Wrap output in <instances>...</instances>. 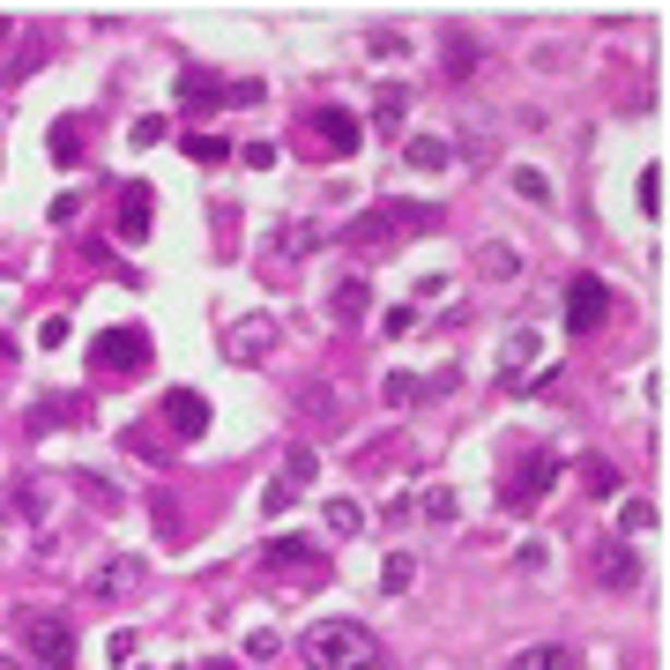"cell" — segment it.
Masks as SVG:
<instances>
[{
  "label": "cell",
  "instance_id": "1",
  "mask_svg": "<svg viewBox=\"0 0 670 670\" xmlns=\"http://www.w3.org/2000/svg\"><path fill=\"white\" fill-rule=\"evenodd\" d=\"M298 656H306V670H395V656L380 648V633L358 626V619H313L306 641H298Z\"/></svg>",
  "mask_w": 670,
  "mask_h": 670
},
{
  "label": "cell",
  "instance_id": "2",
  "mask_svg": "<svg viewBox=\"0 0 670 670\" xmlns=\"http://www.w3.org/2000/svg\"><path fill=\"white\" fill-rule=\"evenodd\" d=\"M395 231H410V239H424V231H440V210L432 202H373V210L350 216V247H387Z\"/></svg>",
  "mask_w": 670,
  "mask_h": 670
},
{
  "label": "cell",
  "instance_id": "3",
  "mask_svg": "<svg viewBox=\"0 0 670 670\" xmlns=\"http://www.w3.org/2000/svg\"><path fill=\"white\" fill-rule=\"evenodd\" d=\"M89 373L112 380V387H120V380H142L149 373V328H134V321H127V328H105L89 343Z\"/></svg>",
  "mask_w": 670,
  "mask_h": 670
},
{
  "label": "cell",
  "instance_id": "4",
  "mask_svg": "<svg viewBox=\"0 0 670 670\" xmlns=\"http://www.w3.org/2000/svg\"><path fill=\"white\" fill-rule=\"evenodd\" d=\"M551 484H559V455H551V447H529V455L506 462V477H500V506H506V514H529V506H545Z\"/></svg>",
  "mask_w": 670,
  "mask_h": 670
},
{
  "label": "cell",
  "instance_id": "5",
  "mask_svg": "<svg viewBox=\"0 0 670 670\" xmlns=\"http://www.w3.org/2000/svg\"><path fill=\"white\" fill-rule=\"evenodd\" d=\"M15 641L31 648L38 670H68L75 663V626H68L60 611H23V619H15Z\"/></svg>",
  "mask_w": 670,
  "mask_h": 670
},
{
  "label": "cell",
  "instance_id": "6",
  "mask_svg": "<svg viewBox=\"0 0 670 670\" xmlns=\"http://www.w3.org/2000/svg\"><path fill=\"white\" fill-rule=\"evenodd\" d=\"M253 105L261 97V83H224V75H210L202 60H179V112H210V105Z\"/></svg>",
  "mask_w": 670,
  "mask_h": 670
},
{
  "label": "cell",
  "instance_id": "7",
  "mask_svg": "<svg viewBox=\"0 0 670 670\" xmlns=\"http://www.w3.org/2000/svg\"><path fill=\"white\" fill-rule=\"evenodd\" d=\"M588 574H596V588H611V596H633L641 588V551L611 529V537H588Z\"/></svg>",
  "mask_w": 670,
  "mask_h": 670
},
{
  "label": "cell",
  "instance_id": "8",
  "mask_svg": "<svg viewBox=\"0 0 670 670\" xmlns=\"http://www.w3.org/2000/svg\"><path fill=\"white\" fill-rule=\"evenodd\" d=\"M261 566H268V574H298L306 588L328 582V559H321V545H306V537H268V545H261Z\"/></svg>",
  "mask_w": 670,
  "mask_h": 670
},
{
  "label": "cell",
  "instance_id": "9",
  "mask_svg": "<svg viewBox=\"0 0 670 670\" xmlns=\"http://www.w3.org/2000/svg\"><path fill=\"white\" fill-rule=\"evenodd\" d=\"M611 321V284L603 276H574L566 284V335H596Z\"/></svg>",
  "mask_w": 670,
  "mask_h": 670
},
{
  "label": "cell",
  "instance_id": "10",
  "mask_svg": "<svg viewBox=\"0 0 670 670\" xmlns=\"http://www.w3.org/2000/svg\"><path fill=\"white\" fill-rule=\"evenodd\" d=\"M306 134H313L328 157H358V142H366V127L350 120L343 105H313V112H306Z\"/></svg>",
  "mask_w": 670,
  "mask_h": 670
},
{
  "label": "cell",
  "instance_id": "11",
  "mask_svg": "<svg viewBox=\"0 0 670 670\" xmlns=\"http://www.w3.org/2000/svg\"><path fill=\"white\" fill-rule=\"evenodd\" d=\"M276 313H247V321H231L224 328V358H239V366H261L268 350H276Z\"/></svg>",
  "mask_w": 670,
  "mask_h": 670
},
{
  "label": "cell",
  "instance_id": "12",
  "mask_svg": "<svg viewBox=\"0 0 670 670\" xmlns=\"http://www.w3.org/2000/svg\"><path fill=\"white\" fill-rule=\"evenodd\" d=\"M157 418H165L171 440H202L210 432V395L202 387H171L165 403H157Z\"/></svg>",
  "mask_w": 670,
  "mask_h": 670
},
{
  "label": "cell",
  "instance_id": "13",
  "mask_svg": "<svg viewBox=\"0 0 670 670\" xmlns=\"http://www.w3.org/2000/svg\"><path fill=\"white\" fill-rule=\"evenodd\" d=\"M149 216H157V187H149V179H127L120 187V247H142V239H149Z\"/></svg>",
  "mask_w": 670,
  "mask_h": 670
},
{
  "label": "cell",
  "instance_id": "14",
  "mask_svg": "<svg viewBox=\"0 0 670 670\" xmlns=\"http://www.w3.org/2000/svg\"><path fill=\"white\" fill-rule=\"evenodd\" d=\"M89 596H97V603H127V596H142V559L112 551V559L89 574Z\"/></svg>",
  "mask_w": 670,
  "mask_h": 670
},
{
  "label": "cell",
  "instance_id": "15",
  "mask_svg": "<svg viewBox=\"0 0 670 670\" xmlns=\"http://www.w3.org/2000/svg\"><path fill=\"white\" fill-rule=\"evenodd\" d=\"M545 358V335L537 328H506V343H500V380L506 387H522V366H537Z\"/></svg>",
  "mask_w": 670,
  "mask_h": 670
},
{
  "label": "cell",
  "instance_id": "16",
  "mask_svg": "<svg viewBox=\"0 0 670 670\" xmlns=\"http://www.w3.org/2000/svg\"><path fill=\"white\" fill-rule=\"evenodd\" d=\"M328 313L343 321V328H358V321L373 313V284H366V276H343V284L328 291Z\"/></svg>",
  "mask_w": 670,
  "mask_h": 670
},
{
  "label": "cell",
  "instance_id": "17",
  "mask_svg": "<svg viewBox=\"0 0 670 670\" xmlns=\"http://www.w3.org/2000/svg\"><path fill=\"white\" fill-rule=\"evenodd\" d=\"M477 60H484V52H477L469 31H447V38H440V75H447V83H469V75H477Z\"/></svg>",
  "mask_w": 670,
  "mask_h": 670
},
{
  "label": "cell",
  "instance_id": "18",
  "mask_svg": "<svg viewBox=\"0 0 670 670\" xmlns=\"http://www.w3.org/2000/svg\"><path fill=\"white\" fill-rule=\"evenodd\" d=\"M68 484H75V492H83L97 514H120V506H127V492L112 484V477H97V469H68Z\"/></svg>",
  "mask_w": 670,
  "mask_h": 670
},
{
  "label": "cell",
  "instance_id": "19",
  "mask_svg": "<svg viewBox=\"0 0 670 670\" xmlns=\"http://www.w3.org/2000/svg\"><path fill=\"white\" fill-rule=\"evenodd\" d=\"M582 484H588V500H619L626 492V477H619L611 455H582Z\"/></svg>",
  "mask_w": 670,
  "mask_h": 670
},
{
  "label": "cell",
  "instance_id": "20",
  "mask_svg": "<svg viewBox=\"0 0 670 670\" xmlns=\"http://www.w3.org/2000/svg\"><path fill=\"white\" fill-rule=\"evenodd\" d=\"M506 670H574V648H566V641H537V648H522Z\"/></svg>",
  "mask_w": 670,
  "mask_h": 670
},
{
  "label": "cell",
  "instance_id": "21",
  "mask_svg": "<svg viewBox=\"0 0 670 670\" xmlns=\"http://www.w3.org/2000/svg\"><path fill=\"white\" fill-rule=\"evenodd\" d=\"M403 165L410 171H447V142H440V134H410V142H403Z\"/></svg>",
  "mask_w": 670,
  "mask_h": 670
},
{
  "label": "cell",
  "instance_id": "22",
  "mask_svg": "<svg viewBox=\"0 0 670 670\" xmlns=\"http://www.w3.org/2000/svg\"><path fill=\"white\" fill-rule=\"evenodd\" d=\"M403 120H410V89H403V83H380V97H373V127H387V134H395Z\"/></svg>",
  "mask_w": 670,
  "mask_h": 670
},
{
  "label": "cell",
  "instance_id": "23",
  "mask_svg": "<svg viewBox=\"0 0 670 670\" xmlns=\"http://www.w3.org/2000/svg\"><path fill=\"white\" fill-rule=\"evenodd\" d=\"M380 395H387V410H418L424 395H432V380H418V373H387V387H380Z\"/></svg>",
  "mask_w": 670,
  "mask_h": 670
},
{
  "label": "cell",
  "instance_id": "24",
  "mask_svg": "<svg viewBox=\"0 0 670 670\" xmlns=\"http://www.w3.org/2000/svg\"><path fill=\"white\" fill-rule=\"evenodd\" d=\"M45 149H52V165H83V120H60L45 134Z\"/></svg>",
  "mask_w": 670,
  "mask_h": 670
},
{
  "label": "cell",
  "instance_id": "25",
  "mask_svg": "<svg viewBox=\"0 0 670 670\" xmlns=\"http://www.w3.org/2000/svg\"><path fill=\"white\" fill-rule=\"evenodd\" d=\"M410 582H418V559H410V551H387V566H380V588H387V596H410Z\"/></svg>",
  "mask_w": 670,
  "mask_h": 670
},
{
  "label": "cell",
  "instance_id": "26",
  "mask_svg": "<svg viewBox=\"0 0 670 670\" xmlns=\"http://www.w3.org/2000/svg\"><path fill=\"white\" fill-rule=\"evenodd\" d=\"M149 506H157V537H165V545L179 551V545H187V514H179V500H171V492H157Z\"/></svg>",
  "mask_w": 670,
  "mask_h": 670
},
{
  "label": "cell",
  "instance_id": "27",
  "mask_svg": "<svg viewBox=\"0 0 670 670\" xmlns=\"http://www.w3.org/2000/svg\"><path fill=\"white\" fill-rule=\"evenodd\" d=\"M514 268H522V253H514V247H477V276H492V284H506Z\"/></svg>",
  "mask_w": 670,
  "mask_h": 670
},
{
  "label": "cell",
  "instance_id": "28",
  "mask_svg": "<svg viewBox=\"0 0 670 670\" xmlns=\"http://www.w3.org/2000/svg\"><path fill=\"white\" fill-rule=\"evenodd\" d=\"M313 477H321V455H313V447H291V455H284V484H291V492H306Z\"/></svg>",
  "mask_w": 670,
  "mask_h": 670
},
{
  "label": "cell",
  "instance_id": "29",
  "mask_svg": "<svg viewBox=\"0 0 670 670\" xmlns=\"http://www.w3.org/2000/svg\"><path fill=\"white\" fill-rule=\"evenodd\" d=\"M298 410H306V424H328L335 418V387H328V380H313V387L298 395Z\"/></svg>",
  "mask_w": 670,
  "mask_h": 670
},
{
  "label": "cell",
  "instance_id": "30",
  "mask_svg": "<svg viewBox=\"0 0 670 670\" xmlns=\"http://www.w3.org/2000/svg\"><path fill=\"white\" fill-rule=\"evenodd\" d=\"M328 529L335 537H366V506L358 500H328Z\"/></svg>",
  "mask_w": 670,
  "mask_h": 670
},
{
  "label": "cell",
  "instance_id": "31",
  "mask_svg": "<svg viewBox=\"0 0 670 670\" xmlns=\"http://www.w3.org/2000/svg\"><path fill=\"white\" fill-rule=\"evenodd\" d=\"M179 149H187L194 165H224V157H231V142H224V134H187Z\"/></svg>",
  "mask_w": 670,
  "mask_h": 670
},
{
  "label": "cell",
  "instance_id": "32",
  "mask_svg": "<svg viewBox=\"0 0 670 670\" xmlns=\"http://www.w3.org/2000/svg\"><path fill=\"white\" fill-rule=\"evenodd\" d=\"M165 134H171V120H165V112H142V120L127 127V142H134V149H157Z\"/></svg>",
  "mask_w": 670,
  "mask_h": 670
},
{
  "label": "cell",
  "instance_id": "33",
  "mask_svg": "<svg viewBox=\"0 0 670 670\" xmlns=\"http://www.w3.org/2000/svg\"><path fill=\"white\" fill-rule=\"evenodd\" d=\"M321 239H328V231H313V224H284V239H276V247L291 253V261H306V253L321 247Z\"/></svg>",
  "mask_w": 670,
  "mask_h": 670
},
{
  "label": "cell",
  "instance_id": "34",
  "mask_svg": "<svg viewBox=\"0 0 670 670\" xmlns=\"http://www.w3.org/2000/svg\"><path fill=\"white\" fill-rule=\"evenodd\" d=\"M641 529H656V506H648V500H626V506H619V537L633 545Z\"/></svg>",
  "mask_w": 670,
  "mask_h": 670
},
{
  "label": "cell",
  "instance_id": "35",
  "mask_svg": "<svg viewBox=\"0 0 670 670\" xmlns=\"http://www.w3.org/2000/svg\"><path fill=\"white\" fill-rule=\"evenodd\" d=\"M514 194H522V202H537V210H545V202H551V179H545V171H514Z\"/></svg>",
  "mask_w": 670,
  "mask_h": 670
},
{
  "label": "cell",
  "instance_id": "36",
  "mask_svg": "<svg viewBox=\"0 0 670 670\" xmlns=\"http://www.w3.org/2000/svg\"><path fill=\"white\" fill-rule=\"evenodd\" d=\"M641 210H648V216H663V165H648V171H641Z\"/></svg>",
  "mask_w": 670,
  "mask_h": 670
},
{
  "label": "cell",
  "instance_id": "37",
  "mask_svg": "<svg viewBox=\"0 0 670 670\" xmlns=\"http://www.w3.org/2000/svg\"><path fill=\"white\" fill-rule=\"evenodd\" d=\"M276 656H284V641H276L268 626H261V633H247V663H276Z\"/></svg>",
  "mask_w": 670,
  "mask_h": 670
},
{
  "label": "cell",
  "instance_id": "38",
  "mask_svg": "<svg viewBox=\"0 0 670 670\" xmlns=\"http://www.w3.org/2000/svg\"><path fill=\"white\" fill-rule=\"evenodd\" d=\"M38 68H45V45H23V52L8 60V83H23V75H38Z\"/></svg>",
  "mask_w": 670,
  "mask_h": 670
},
{
  "label": "cell",
  "instance_id": "39",
  "mask_svg": "<svg viewBox=\"0 0 670 670\" xmlns=\"http://www.w3.org/2000/svg\"><path fill=\"white\" fill-rule=\"evenodd\" d=\"M134 648H142V633H112V641H105V663H134Z\"/></svg>",
  "mask_w": 670,
  "mask_h": 670
},
{
  "label": "cell",
  "instance_id": "40",
  "mask_svg": "<svg viewBox=\"0 0 670 670\" xmlns=\"http://www.w3.org/2000/svg\"><path fill=\"white\" fill-rule=\"evenodd\" d=\"M38 343H45V350H60V343H68V313H45V321H38Z\"/></svg>",
  "mask_w": 670,
  "mask_h": 670
},
{
  "label": "cell",
  "instance_id": "41",
  "mask_svg": "<svg viewBox=\"0 0 670 670\" xmlns=\"http://www.w3.org/2000/svg\"><path fill=\"white\" fill-rule=\"evenodd\" d=\"M380 328H387V335H410V328H418V306H387V321H380Z\"/></svg>",
  "mask_w": 670,
  "mask_h": 670
},
{
  "label": "cell",
  "instance_id": "42",
  "mask_svg": "<svg viewBox=\"0 0 670 670\" xmlns=\"http://www.w3.org/2000/svg\"><path fill=\"white\" fill-rule=\"evenodd\" d=\"M291 500H298V492H291V484H284V477H276V484L261 492V514H284V506H291Z\"/></svg>",
  "mask_w": 670,
  "mask_h": 670
},
{
  "label": "cell",
  "instance_id": "43",
  "mask_svg": "<svg viewBox=\"0 0 670 670\" xmlns=\"http://www.w3.org/2000/svg\"><path fill=\"white\" fill-rule=\"evenodd\" d=\"M424 514H432V522H455L462 506H455V492H424Z\"/></svg>",
  "mask_w": 670,
  "mask_h": 670
},
{
  "label": "cell",
  "instance_id": "44",
  "mask_svg": "<svg viewBox=\"0 0 670 670\" xmlns=\"http://www.w3.org/2000/svg\"><path fill=\"white\" fill-rule=\"evenodd\" d=\"M373 60H403V38H395V31H373Z\"/></svg>",
  "mask_w": 670,
  "mask_h": 670
},
{
  "label": "cell",
  "instance_id": "45",
  "mask_svg": "<svg viewBox=\"0 0 670 670\" xmlns=\"http://www.w3.org/2000/svg\"><path fill=\"white\" fill-rule=\"evenodd\" d=\"M0 366H15V343H8V335H0Z\"/></svg>",
  "mask_w": 670,
  "mask_h": 670
},
{
  "label": "cell",
  "instance_id": "46",
  "mask_svg": "<svg viewBox=\"0 0 670 670\" xmlns=\"http://www.w3.org/2000/svg\"><path fill=\"white\" fill-rule=\"evenodd\" d=\"M202 670H231V663H224V656H210V663H202Z\"/></svg>",
  "mask_w": 670,
  "mask_h": 670
},
{
  "label": "cell",
  "instance_id": "47",
  "mask_svg": "<svg viewBox=\"0 0 670 670\" xmlns=\"http://www.w3.org/2000/svg\"><path fill=\"white\" fill-rule=\"evenodd\" d=\"M0 670H8V663H0Z\"/></svg>",
  "mask_w": 670,
  "mask_h": 670
}]
</instances>
